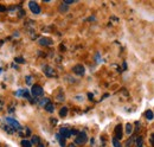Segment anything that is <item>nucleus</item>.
<instances>
[{
	"mask_svg": "<svg viewBox=\"0 0 154 147\" xmlns=\"http://www.w3.org/2000/svg\"><path fill=\"white\" fill-rule=\"evenodd\" d=\"M5 122H6V125H7V126H10L11 128H13L14 131H15V129H20V128H21V127H20V125H19V122H18L17 120L12 119V118H6V119H5Z\"/></svg>",
	"mask_w": 154,
	"mask_h": 147,
	"instance_id": "1",
	"label": "nucleus"
},
{
	"mask_svg": "<svg viewBox=\"0 0 154 147\" xmlns=\"http://www.w3.org/2000/svg\"><path fill=\"white\" fill-rule=\"evenodd\" d=\"M43 93H44L43 88L40 86H37V84H34L32 87V89H31V94H32L33 97H40L43 95Z\"/></svg>",
	"mask_w": 154,
	"mask_h": 147,
	"instance_id": "2",
	"label": "nucleus"
},
{
	"mask_svg": "<svg viewBox=\"0 0 154 147\" xmlns=\"http://www.w3.org/2000/svg\"><path fill=\"white\" fill-rule=\"evenodd\" d=\"M87 140H88L87 134H85L84 132H79V133L77 134L76 139H75V143H76V145H83V144L87 143Z\"/></svg>",
	"mask_w": 154,
	"mask_h": 147,
	"instance_id": "3",
	"label": "nucleus"
},
{
	"mask_svg": "<svg viewBox=\"0 0 154 147\" xmlns=\"http://www.w3.org/2000/svg\"><path fill=\"white\" fill-rule=\"evenodd\" d=\"M29 7H30V10H31L34 14H39V13H40V7H39V5H38L36 1H30V2H29Z\"/></svg>",
	"mask_w": 154,
	"mask_h": 147,
	"instance_id": "4",
	"label": "nucleus"
},
{
	"mask_svg": "<svg viewBox=\"0 0 154 147\" xmlns=\"http://www.w3.org/2000/svg\"><path fill=\"white\" fill-rule=\"evenodd\" d=\"M59 137H61L62 139H67V138L71 137L70 131H69V129H67V128H61V131H59Z\"/></svg>",
	"mask_w": 154,
	"mask_h": 147,
	"instance_id": "5",
	"label": "nucleus"
},
{
	"mask_svg": "<svg viewBox=\"0 0 154 147\" xmlns=\"http://www.w3.org/2000/svg\"><path fill=\"white\" fill-rule=\"evenodd\" d=\"M73 71H74V72H75L76 75H79V76H82V75L84 74L85 69H84V67H83V65H76V67H74Z\"/></svg>",
	"mask_w": 154,
	"mask_h": 147,
	"instance_id": "6",
	"label": "nucleus"
},
{
	"mask_svg": "<svg viewBox=\"0 0 154 147\" xmlns=\"http://www.w3.org/2000/svg\"><path fill=\"white\" fill-rule=\"evenodd\" d=\"M115 135H116L115 139H117V140H120L122 138V126L121 125H117L115 127Z\"/></svg>",
	"mask_w": 154,
	"mask_h": 147,
	"instance_id": "7",
	"label": "nucleus"
},
{
	"mask_svg": "<svg viewBox=\"0 0 154 147\" xmlns=\"http://www.w3.org/2000/svg\"><path fill=\"white\" fill-rule=\"evenodd\" d=\"M44 71H45L46 76H49V77H54V76H55V71H54V69H52L51 67H49V65H46V67L44 68Z\"/></svg>",
	"mask_w": 154,
	"mask_h": 147,
	"instance_id": "8",
	"label": "nucleus"
},
{
	"mask_svg": "<svg viewBox=\"0 0 154 147\" xmlns=\"http://www.w3.org/2000/svg\"><path fill=\"white\" fill-rule=\"evenodd\" d=\"M39 44H40V45H51L52 42L49 40V39H46V38H40V39H39Z\"/></svg>",
	"mask_w": 154,
	"mask_h": 147,
	"instance_id": "9",
	"label": "nucleus"
},
{
	"mask_svg": "<svg viewBox=\"0 0 154 147\" xmlns=\"http://www.w3.org/2000/svg\"><path fill=\"white\" fill-rule=\"evenodd\" d=\"M45 110H46V112H49V113H54V110H55L54 105H52L51 102H49V103L45 106Z\"/></svg>",
	"mask_w": 154,
	"mask_h": 147,
	"instance_id": "10",
	"label": "nucleus"
},
{
	"mask_svg": "<svg viewBox=\"0 0 154 147\" xmlns=\"http://www.w3.org/2000/svg\"><path fill=\"white\" fill-rule=\"evenodd\" d=\"M68 115V108L67 107H63L61 110H59V116L61 118H65Z\"/></svg>",
	"mask_w": 154,
	"mask_h": 147,
	"instance_id": "11",
	"label": "nucleus"
},
{
	"mask_svg": "<svg viewBox=\"0 0 154 147\" xmlns=\"http://www.w3.org/2000/svg\"><path fill=\"white\" fill-rule=\"evenodd\" d=\"M2 128H4L8 134H14V132H15L13 128H11V127H10V126H7V125H6V126H2Z\"/></svg>",
	"mask_w": 154,
	"mask_h": 147,
	"instance_id": "12",
	"label": "nucleus"
},
{
	"mask_svg": "<svg viewBox=\"0 0 154 147\" xmlns=\"http://www.w3.org/2000/svg\"><path fill=\"white\" fill-rule=\"evenodd\" d=\"M49 102H50V100H49V99H42V100H40L38 103H39V106H42V107H45V106H46Z\"/></svg>",
	"mask_w": 154,
	"mask_h": 147,
	"instance_id": "13",
	"label": "nucleus"
},
{
	"mask_svg": "<svg viewBox=\"0 0 154 147\" xmlns=\"http://www.w3.org/2000/svg\"><path fill=\"white\" fill-rule=\"evenodd\" d=\"M39 141H40V140H39V138H38L37 135H34V137H32V140H31L30 143H31V145H38V144H39Z\"/></svg>",
	"mask_w": 154,
	"mask_h": 147,
	"instance_id": "14",
	"label": "nucleus"
},
{
	"mask_svg": "<svg viewBox=\"0 0 154 147\" xmlns=\"http://www.w3.org/2000/svg\"><path fill=\"white\" fill-rule=\"evenodd\" d=\"M145 114H146V118H147L148 120H153V112H152V110H147Z\"/></svg>",
	"mask_w": 154,
	"mask_h": 147,
	"instance_id": "15",
	"label": "nucleus"
},
{
	"mask_svg": "<svg viewBox=\"0 0 154 147\" xmlns=\"http://www.w3.org/2000/svg\"><path fill=\"white\" fill-rule=\"evenodd\" d=\"M126 129H127V134H132V132H133V126H132L131 124H127Z\"/></svg>",
	"mask_w": 154,
	"mask_h": 147,
	"instance_id": "16",
	"label": "nucleus"
},
{
	"mask_svg": "<svg viewBox=\"0 0 154 147\" xmlns=\"http://www.w3.org/2000/svg\"><path fill=\"white\" fill-rule=\"evenodd\" d=\"M21 146L23 147H31L32 145H31V143H30L29 140H23V141H21Z\"/></svg>",
	"mask_w": 154,
	"mask_h": 147,
	"instance_id": "17",
	"label": "nucleus"
},
{
	"mask_svg": "<svg viewBox=\"0 0 154 147\" xmlns=\"http://www.w3.org/2000/svg\"><path fill=\"white\" fill-rule=\"evenodd\" d=\"M14 62H15V63H20V64H21V63H25V59H24L23 57H15V58H14Z\"/></svg>",
	"mask_w": 154,
	"mask_h": 147,
	"instance_id": "18",
	"label": "nucleus"
},
{
	"mask_svg": "<svg viewBox=\"0 0 154 147\" xmlns=\"http://www.w3.org/2000/svg\"><path fill=\"white\" fill-rule=\"evenodd\" d=\"M21 96L26 97L27 100H31V97H30V93H29L27 90H23V95H21Z\"/></svg>",
	"mask_w": 154,
	"mask_h": 147,
	"instance_id": "19",
	"label": "nucleus"
},
{
	"mask_svg": "<svg viewBox=\"0 0 154 147\" xmlns=\"http://www.w3.org/2000/svg\"><path fill=\"white\" fill-rule=\"evenodd\" d=\"M113 145H114V147H121V144L119 143V140L117 139H113Z\"/></svg>",
	"mask_w": 154,
	"mask_h": 147,
	"instance_id": "20",
	"label": "nucleus"
},
{
	"mask_svg": "<svg viewBox=\"0 0 154 147\" xmlns=\"http://www.w3.org/2000/svg\"><path fill=\"white\" fill-rule=\"evenodd\" d=\"M68 10H69V8H68V6H65V5H61V6H59V11H61V12H67Z\"/></svg>",
	"mask_w": 154,
	"mask_h": 147,
	"instance_id": "21",
	"label": "nucleus"
},
{
	"mask_svg": "<svg viewBox=\"0 0 154 147\" xmlns=\"http://www.w3.org/2000/svg\"><path fill=\"white\" fill-rule=\"evenodd\" d=\"M26 83L29 86H31V83H32V77L31 76H26Z\"/></svg>",
	"mask_w": 154,
	"mask_h": 147,
	"instance_id": "22",
	"label": "nucleus"
},
{
	"mask_svg": "<svg viewBox=\"0 0 154 147\" xmlns=\"http://www.w3.org/2000/svg\"><path fill=\"white\" fill-rule=\"evenodd\" d=\"M78 133H79V132H77L76 129H71V131H70V134H71V135H77Z\"/></svg>",
	"mask_w": 154,
	"mask_h": 147,
	"instance_id": "23",
	"label": "nucleus"
},
{
	"mask_svg": "<svg viewBox=\"0 0 154 147\" xmlns=\"http://www.w3.org/2000/svg\"><path fill=\"white\" fill-rule=\"evenodd\" d=\"M21 94H23V90H18V91L15 93V96H17V97H20Z\"/></svg>",
	"mask_w": 154,
	"mask_h": 147,
	"instance_id": "24",
	"label": "nucleus"
},
{
	"mask_svg": "<svg viewBox=\"0 0 154 147\" xmlns=\"http://www.w3.org/2000/svg\"><path fill=\"white\" fill-rule=\"evenodd\" d=\"M138 146L139 147L142 146V140H141V139H138Z\"/></svg>",
	"mask_w": 154,
	"mask_h": 147,
	"instance_id": "25",
	"label": "nucleus"
},
{
	"mask_svg": "<svg viewBox=\"0 0 154 147\" xmlns=\"http://www.w3.org/2000/svg\"><path fill=\"white\" fill-rule=\"evenodd\" d=\"M73 2H75V0H65L64 1V4H73Z\"/></svg>",
	"mask_w": 154,
	"mask_h": 147,
	"instance_id": "26",
	"label": "nucleus"
},
{
	"mask_svg": "<svg viewBox=\"0 0 154 147\" xmlns=\"http://www.w3.org/2000/svg\"><path fill=\"white\" fill-rule=\"evenodd\" d=\"M5 10H6V7H4V6H1V5H0V12H4Z\"/></svg>",
	"mask_w": 154,
	"mask_h": 147,
	"instance_id": "27",
	"label": "nucleus"
},
{
	"mask_svg": "<svg viewBox=\"0 0 154 147\" xmlns=\"http://www.w3.org/2000/svg\"><path fill=\"white\" fill-rule=\"evenodd\" d=\"M38 147H44V145L43 144H38Z\"/></svg>",
	"mask_w": 154,
	"mask_h": 147,
	"instance_id": "28",
	"label": "nucleus"
}]
</instances>
